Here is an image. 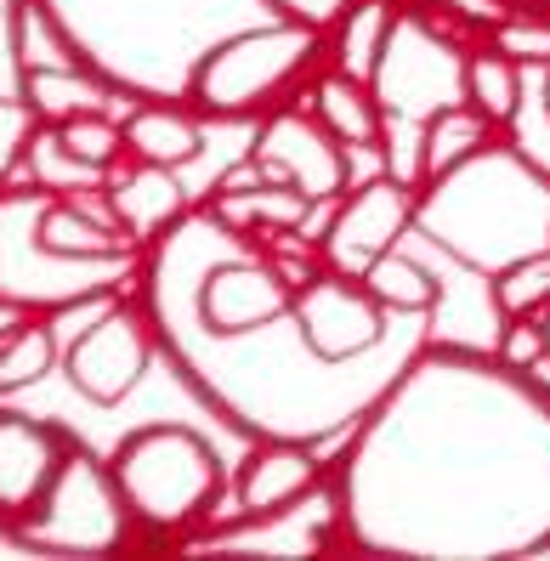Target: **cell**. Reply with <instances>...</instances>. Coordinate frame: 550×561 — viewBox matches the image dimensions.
Segmentation results:
<instances>
[{
  "label": "cell",
  "mask_w": 550,
  "mask_h": 561,
  "mask_svg": "<svg viewBox=\"0 0 550 561\" xmlns=\"http://www.w3.org/2000/svg\"><path fill=\"white\" fill-rule=\"evenodd\" d=\"M199 550H228V556H330L341 550V500L335 482L323 477L307 500L267 511V516H233L221 527H205Z\"/></svg>",
  "instance_id": "cell-12"
},
{
  "label": "cell",
  "mask_w": 550,
  "mask_h": 561,
  "mask_svg": "<svg viewBox=\"0 0 550 561\" xmlns=\"http://www.w3.org/2000/svg\"><path fill=\"white\" fill-rule=\"evenodd\" d=\"M153 346H159V335H153L148 307L137 312V307H114L108 301L103 312H96V323L69 346V380H75L80 398L108 409L148 375Z\"/></svg>",
  "instance_id": "cell-11"
},
{
  "label": "cell",
  "mask_w": 550,
  "mask_h": 561,
  "mask_svg": "<svg viewBox=\"0 0 550 561\" xmlns=\"http://www.w3.org/2000/svg\"><path fill=\"white\" fill-rule=\"evenodd\" d=\"M114 488L131 522L153 527V534H193V527H210L216 505L233 493L228 482V466H221V454L199 437L187 432V425H142L131 432L114 459Z\"/></svg>",
  "instance_id": "cell-6"
},
{
  "label": "cell",
  "mask_w": 550,
  "mask_h": 561,
  "mask_svg": "<svg viewBox=\"0 0 550 561\" xmlns=\"http://www.w3.org/2000/svg\"><path fill=\"white\" fill-rule=\"evenodd\" d=\"M330 62V35H312L301 23H250L239 35H221L187 80V108L205 119L255 125L273 108L296 103L307 80Z\"/></svg>",
  "instance_id": "cell-5"
},
{
  "label": "cell",
  "mask_w": 550,
  "mask_h": 561,
  "mask_svg": "<svg viewBox=\"0 0 550 561\" xmlns=\"http://www.w3.org/2000/svg\"><path fill=\"white\" fill-rule=\"evenodd\" d=\"M296 103H307V108H312L323 125H330L352 153H364V148L380 153V130H386V119H380V103H375L369 80L335 69V62H323V69L307 80V91L296 96Z\"/></svg>",
  "instance_id": "cell-17"
},
{
  "label": "cell",
  "mask_w": 550,
  "mask_h": 561,
  "mask_svg": "<svg viewBox=\"0 0 550 561\" xmlns=\"http://www.w3.org/2000/svg\"><path fill=\"white\" fill-rule=\"evenodd\" d=\"M51 357H57V341H51V329L41 323H18L7 346H0V386H35L46 369H51Z\"/></svg>",
  "instance_id": "cell-25"
},
{
  "label": "cell",
  "mask_w": 550,
  "mask_h": 561,
  "mask_svg": "<svg viewBox=\"0 0 550 561\" xmlns=\"http://www.w3.org/2000/svg\"><path fill=\"white\" fill-rule=\"evenodd\" d=\"M364 284L380 295V307H392V312H437V295H443L437 267L426 261V250H420L414 239H403L398 250H386L364 273Z\"/></svg>",
  "instance_id": "cell-20"
},
{
  "label": "cell",
  "mask_w": 550,
  "mask_h": 561,
  "mask_svg": "<svg viewBox=\"0 0 550 561\" xmlns=\"http://www.w3.org/2000/svg\"><path fill=\"white\" fill-rule=\"evenodd\" d=\"M409 233L448 255L460 273L494 278L511 261L550 250V164L500 130L466 164L420 187Z\"/></svg>",
  "instance_id": "cell-2"
},
{
  "label": "cell",
  "mask_w": 550,
  "mask_h": 561,
  "mask_svg": "<svg viewBox=\"0 0 550 561\" xmlns=\"http://www.w3.org/2000/svg\"><path fill=\"white\" fill-rule=\"evenodd\" d=\"M414 199H420V187L386 176V171L352 182L341 199H335L330 221H323V233H318L330 273L364 278L386 250H398L409 239V227H414Z\"/></svg>",
  "instance_id": "cell-9"
},
{
  "label": "cell",
  "mask_w": 550,
  "mask_h": 561,
  "mask_svg": "<svg viewBox=\"0 0 550 561\" xmlns=\"http://www.w3.org/2000/svg\"><path fill=\"white\" fill-rule=\"evenodd\" d=\"M244 153L255 159L262 176L301 187L312 205H335L352 187V148L307 103H284L267 119H255Z\"/></svg>",
  "instance_id": "cell-8"
},
{
  "label": "cell",
  "mask_w": 550,
  "mask_h": 561,
  "mask_svg": "<svg viewBox=\"0 0 550 561\" xmlns=\"http://www.w3.org/2000/svg\"><path fill=\"white\" fill-rule=\"evenodd\" d=\"M369 91L380 103V171L398 176L409 187H420V142L426 125L466 103V41L460 23L437 18L420 0H403L392 28H386L380 62L369 75Z\"/></svg>",
  "instance_id": "cell-4"
},
{
  "label": "cell",
  "mask_w": 550,
  "mask_h": 561,
  "mask_svg": "<svg viewBox=\"0 0 550 561\" xmlns=\"http://www.w3.org/2000/svg\"><path fill=\"white\" fill-rule=\"evenodd\" d=\"M41 7L103 80L159 103H187L199 57L221 35L273 18L262 0H41Z\"/></svg>",
  "instance_id": "cell-3"
},
{
  "label": "cell",
  "mask_w": 550,
  "mask_h": 561,
  "mask_svg": "<svg viewBox=\"0 0 550 561\" xmlns=\"http://www.w3.org/2000/svg\"><path fill=\"white\" fill-rule=\"evenodd\" d=\"M18 312H23V307H12V301H0V341H7V335H12V329L23 323Z\"/></svg>",
  "instance_id": "cell-30"
},
{
  "label": "cell",
  "mask_w": 550,
  "mask_h": 561,
  "mask_svg": "<svg viewBox=\"0 0 550 561\" xmlns=\"http://www.w3.org/2000/svg\"><path fill=\"white\" fill-rule=\"evenodd\" d=\"M409 312L380 307V295L364 278H346L323 267L312 284L296 289V323L318 357L330 363H352V357H369L375 346H386L398 335V323Z\"/></svg>",
  "instance_id": "cell-10"
},
{
  "label": "cell",
  "mask_w": 550,
  "mask_h": 561,
  "mask_svg": "<svg viewBox=\"0 0 550 561\" xmlns=\"http://www.w3.org/2000/svg\"><path fill=\"white\" fill-rule=\"evenodd\" d=\"M108 210H114L119 233L131 244H153L165 227H176L193 210V193L182 187V176L171 171V164L137 159L131 171L108 176Z\"/></svg>",
  "instance_id": "cell-16"
},
{
  "label": "cell",
  "mask_w": 550,
  "mask_h": 561,
  "mask_svg": "<svg viewBox=\"0 0 550 561\" xmlns=\"http://www.w3.org/2000/svg\"><path fill=\"white\" fill-rule=\"evenodd\" d=\"M330 477V459L318 443L296 437H255L233 471V516H267L307 500V493Z\"/></svg>",
  "instance_id": "cell-14"
},
{
  "label": "cell",
  "mask_w": 550,
  "mask_h": 561,
  "mask_svg": "<svg viewBox=\"0 0 550 561\" xmlns=\"http://www.w3.org/2000/svg\"><path fill=\"white\" fill-rule=\"evenodd\" d=\"M505 57H516V62H523V69H550V7H516L500 28H494V35H489Z\"/></svg>",
  "instance_id": "cell-26"
},
{
  "label": "cell",
  "mask_w": 550,
  "mask_h": 561,
  "mask_svg": "<svg viewBox=\"0 0 550 561\" xmlns=\"http://www.w3.org/2000/svg\"><path fill=\"white\" fill-rule=\"evenodd\" d=\"M489 289H494L500 318H511V312H545V307H550V250L500 267V273L489 278Z\"/></svg>",
  "instance_id": "cell-23"
},
{
  "label": "cell",
  "mask_w": 550,
  "mask_h": 561,
  "mask_svg": "<svg viewBox=\"0 0 550 561\" xmlns=\"http://www.w3.org/2000/svg\"><path fill=\"white\" fill-rule=\"evenodd\" d=\"M420 7H432L437 18H448V23H460V28H477L482 41L494 35V28L516 12V0H420Z\"/></svg>",
  "instance_id": "cell-28"
},
{
  "label": "cell",
  "mask_w": 550,
  "mask_h": 561,
  "mask_svg": "<svg viewBox=\"0 0 550 561\" xmlns=\"http://www.w3.org/2000/svg\"><path fill=\"white\" fill-rule=\"evenodd\" d=\"M51 193H7L0 199V301L23 312H69L114 295L137 267L131 255H57L41 239V210Z\"/></svg>",
  "instance_id": "cell-7"
},
{
  "label": "cell",
  "mask_w": 550,
  "mask_h": 561,
  "mask_svg": "<svg viewBox=\"0 0 550 561\" xmlns=\"http://www.w3.org/2000/svg\"><path fill=\"white\" fill-rule=\"evenodd\" d=\"M539 103H545V119H550V69L539 75Z\"/></svg>",
  "instance_id": "cell-31"
},
{
  "label": "cell",
  "mask_w": 550,
  "mask_h": 561,
  "mask_svg": "<svg viewBox=\"0 0 550 561\" xmlns=\"http://www.w3.org/2000/svg\"><path fill=\"white\" fill-rule=\"evenodd\" d=\"M545 363H550V307H545Z\"/></svg>",
  "instance_id": "cell-32"
},
{
  "label": "cell",
  "mask_w": 550,
  "mask_h": 561,
  "mask_svg": "<svg viewBox=\"0 0 550 561\" xmlns=\"http://www.w3.org/2000/svg\"><path fill=\"white\" fill-rule=\"evenodd\" d=\"M341 550L550 556V386L489 346L426 341L330 459Z\"/></svg>",
  "instance_id": "cell-1"
},
{
  "label": "cell",
  "mask_w": 550,
  "mask_h": 561,
  "mask_svg": "<svg viewBox=\"0 0 550 561\" xmlns=\"http://www.w3.org/2000/svg\"><path fill=\"white\" fill-rule=\"evenodd\" d=\"M199 205H205L216 221H228L233 233H244V239L278 233V227H307L312 210H318L301 187L273 182V176L255 171V159H250V153L233 164V171H221V176L210 182V193H205Z\"/></svg>",
  "instance_id": "cell-15"
},
{
  "label": "cell",
  "mask_w": 550,
  "mask_h": 561,
  "mask_svg": "<svg viewBox=\"0 0 550 561\" xmlns=\"http://www.w3.org/2000/svg\"><path fill=\"white\" fill-rule=\"evenodd\" d=\"M75 437L62 425L28 420V414H0V516L23 527L35 522L51 500V488L62 477V466L75 459Z\"/></svg>",
  "instance_id": "cell-13"
},
{
  "label": "cell",
  "mask_w": 550,
  "mask_h": 561,
  "mask_svg": "<svg viewBox=\"0 0 550 561\" xmlns=\"http://www.w3.org/2000/svg\"><path fill=\"white\" fill-rule=\"evenodd\" d=\"M494 352L505 363H516V369H539V363H545V312H511V318H500Z\"/></svg>",
  "instance_id": "cell-27"
},
{
  "label": "cell",
  "mask_w": 550,
  "mask_h": 561,
  "mask_svg": "<svg viewBox=\"0 0 550 561\" xmlns=\"http://www.w3.org/2000/svg\"><path fill=\"white\" fill-rule=\"evenodd\" d=\"M125 153L153 159V164H193L205 153V114L187 103H159V96H142L125 119Z\"/></svg>",
  "instance_id": "cell-18"
},
{
  "label": "cell",
  "mask_w": 550,
  "mask_h": 561,
  "mask_svg": "<svg viewBox=\"0 0 550 561\" xmlns=\"http://www.w3.org/2000/svg\"><path fill=\"white\" fill-rule=\"evenodd\" d=\"M57 142L69 148L75 159L96 164V171H114L119 153H125V125L114 114H80V119H62L57 125Z\"/></svg>",
  "instance_id": "cell-24"
},
{
  "label": "cell",
  "mask_w": 550,
  "mask_h": 561,
  "mask_svg": "<svg viewBox=\"0 0 550 561\" xmlns=\"http://www.w3.org/2000/svg\"><path fill=\"white\" fill-rule=\"evenodd\" d=\"M494 137H500V125L482 119L471 103L443 108L426 125V142H420V187H426L432 176H443V171H455V164H466L477 148H489Z\"/></svg>",
  "instance_id": "cell-21"
},
{
  "label": "cell",
  "mask_w": 550,
  "mask_h": 561,
  "mask_svg": "<svg viewBox=\"0 0 550 561\" xmlns=\"http://www.w3.org/2000/svg\"><path fill=\"white\" fill-rule=\"evenodd\" d=\"M528 75L516 57H505L494 41H482V46H466V103L482 114V119H494L500 130L516 125V114H523L528 103Z\"/></svg>",
  "instance_id": "cell-19"
},
{
  "label": "cell",
  "mask_w": 550,
  "mask_h": 561,
  "mask_svg": "<svg viewBox=\"0 0 550 561\" xmlns=\"http://www.w3.org/2000/svg\"><path fill=\"white\" fill-rule=\"evenodd\" d=\"M262 7L278 23H301V28H312V35H330V28L346 18L352 0H262Z\"/></svg>",
  "instance_id": "cell-29"
},
{
  "label": "cell",
  "mask_w": 550,
  "mask_h": 561,
  "mask_svg": "<svg viewBox=\"0 0 550 561\" xmlns=\"http://www.w3.org/2000/svg\"><path fill=\"white\" fill-rule=\"evenodd\" d=\"M403 0H352L346 18L330 28V62L346 75L369 80L375 62H380V46H386V28H392Z\"/></svg>",
  "instance_id": "cell-22"
}]
</instances>
